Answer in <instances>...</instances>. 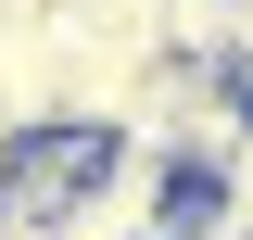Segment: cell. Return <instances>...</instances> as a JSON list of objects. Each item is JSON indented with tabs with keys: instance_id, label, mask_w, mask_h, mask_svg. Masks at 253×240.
Segmentation results:
<instances>
[{
	"instance_id": "cell-3",
	"label": "cell",
	"mask_w": 253,
	"mask_h": 240,
	"mask_svg": "<svg viewBox=\"0 0 253 240\" xmlns=\"http://www.w3.org/2000/svg\"><path fill=\"white\" fill-rule=\"evenodd\" d=\"M215 202H228V240H253V139L215 164Z\"/></svg>"
},
{
	"instance_id": "cell-2",
	"label": "cell",
	"mask_w": 253,
	"mask_h": 240,
	"mask_svg": "<svg viewBox=\"0 0 253 240\" xmlns=\"http://www.w3.org/2000/svg\"><path fill=\"white\" fill-rule=\"evenodd\" d=\"M101 152H114V126H76V114L26 126V139H0V215H38V228H51V215L101 177Z\"/></svg>"
},
{
	"instance_id": "cell-5",
	"label": "cell",
	"mask_w": 253,
	"mask_h": 240,
	"mask_svg": "<svg viewBox=\"0 0 253 240\" xmlns=\"http://www.w3.org/2000/svg\"><path fill=\"white\" fill-rule=\"evenodd\" d=\"M241 89H253V76H241Z\"/></svg>"
},
{
	"instance_id": "cell-1",
	"label": "cell",
	"mask_w": 253,
	"mask_h": 240,
	"mask_svg": "<svg viewBox=\"0 0 253 240\" xmlns=\"http://www.w3.org/2000/svg\"><path fill=\"white\" fill-rule=\"evenodd\" d=\"M114 139H139V152H165L177 177H215L228 152L253 139V89H241V63H152Z\"/></svg>"
},
{
	"instance_id": "cell-4",
	"label": "cell",
	"mask_w": 253,
	"mask_h": 240,
	"mask_svg": "<svg viewBox=\"0 0 253 240\" xmlns=\"http://www.w3.org/2000/svg\"><path fill=\"white\" fill-rule=\"evenodd\" d=\"M228 63L253 76V0H228Z\"/></svg>"
}]
</instances>
